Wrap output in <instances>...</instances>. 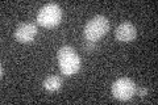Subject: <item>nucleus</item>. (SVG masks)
Instances as JSON below:
<instances>
[{"label":"nucleus","instance_id":"nucleus-1","mask_svg":"<svg viewBox=\"0 0 158 105\" xmlns=\"http://www.w3.org/2000/svg\"><path fill=\"white\" fill-rule=\"evenodd\" d=\"M57 58H58L59 70L66 76H73V75H75L81 70V66H82L81 57L69 45H65V46H62L58 50Z\"/></svg>","mask_w":158,"mask_h":105},{"label":"nucleus","instance_id":"nucleus-2","mask_svg":"<svg viewBox=\"0 0 158 105\" xmlns=\"http://www.w3.org/2000/svg\"><path fill=\"white\" fill-rule=\"evenodd\" d=\"M108 30H110L108 18L102 16V14H98V16L92 17L87 21L83 34H85V38L88 42H95L102 37H104Z\"/></svg>","mask_w":158,"mask_h":105},{"label":"nucleus","instance_id":"nucleus-3","mask_svg":"<svg viewBox=\"0 0 158 105\" xmlns=\"http://www.w3.org/2000/svg\"><path fill=\"white\" fill-rule=\"evenodd\" d=\"M62 9L57 3L45 4L37 13V24L44 28H54L61 22Z\"/></svg>","mask_w":158,"mask_h":105},{"label":"nucleus","instance_id":"nucleus-4","mask_svg":"<svg viewBox=\"0 0 158 105\" xmlns=\"http://www.w3.org/2000/svg\"><path fill=\"white\" fill-rule=\"evenodd\" d=\"M137 87L136 83L131 78H118L117 80L113 82L111 92L112 96L120 101H128L136 95Z\"/></svg>","mask_w":158,"mask_h":105},{"label":"nucleus","instance_id":"nucleus-5","mask_svg":"<svg viewBox=\"0 0 158 105\" xmlns=\"http://www.w3.org/2000/svg\"><path fill=\"white\" fill-rule=\"evenodd\" d=\"M37 33H38V29L36 24L24 22V24H20L16 28V30L13 33V37L16 38V41L21 43H29L37 37Z\"/></svg>","mask_w":158,"mask_h":105},{"label":"nucleus","instance_id":"nucleus-6","mask_svg":"<svg viewBox=\"0 0 158 105\" xmlns=\"http://www.w3.org/2000/svg\"><path fill=\"white\" fill-rule=\"evenodd\" d=\"M137 36V29L136 26L129 21H124L117 25L115 30V37L120 42H131Z\"/></svg>","mask_w":158,"mask_h":105},{"label":"nucleus","instance_id":"nucleus-7","mask_svg":"<svg viewBox=\"0 0 158 105\" xmlns=\"http://www.w3.org/2000/svg\"><path fill=\"white\" fill-rule=\"evenodd\" d=\"M62 84H63L62 78L57 76V75H53V76H48L44 80V88L49 92H56L62 87Z\"/></svg>","mask_w":158,"mask_h":105},{"label":"nucleus","instance_id":"nucleus-8","mask_svg":"<svg viewBox=\"0 0 158 105\" xmlns=\"http://www.w3.org/2000/svg\"><path fill=\"white\" fill-rule=\"evenodd\" d=\"M146 93H148V89H146V88H141V89H140V96H141V97L146 96Z\"/></svg>","mask_w":158,"mask_h":105}]
</instances>
